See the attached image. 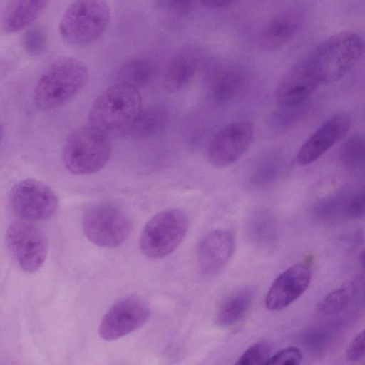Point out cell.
<instances>
[{
  "mask_svg": "<svg viewBox=\"0 0 365 365\" xmlns=\"http://www.w3.org/2000/svg\"><path fill=\"white\" fill-rule=\"evenodd\" d=\"M322 84L302 61L294 65L282 78L275 98L282 107L302 104Z\"/></svg>",
  "mask_w": 365,
  "mask_h": 365,
  "instance_id": "obj_15",
  "label": "cell"
},
{
  "mask_svg": "<svg viewBox=\"0 0 365 365\" xmlns=\"http://www.w3.org/2000/svg\"><path fill=\"white\" fill-rule=\"evenodd\" d=\"M312 279L307 264L298 263L282 272L273 282L265 297L270 311H280L297 300L307 290Z\"/></svg>",
  "mask_w": 365,
  "mask_h": 365,
  "instance_id": "obj_13",
  "label": "cell"
},
{
  "mask_svg": "<svg viewBox=\"0 0 365 365\" xmlns=\"http://www.w3.org/2000/svg\"><path fill=\"white\" fill-rule=\"evenodd\" d=\"M346 356L351 362H357L364 356V331L359 333L349 343L346 351Z\"/></svg>",
  "mask_w": 365,
  "mask_h": 365,
  "instance_id": "obj_33",
  "label": "cell"
},
{
  "mask_svg": "<svg viewBox=\"0 0 365 365\" xmlns=\"http://www.w3.org/2000/svg\"><path fill=\"white\" fill-rule=\"evenodd\" d=\"M169 118L170 113L164 106L142 108L129 133L141 138L155 136L167 126Z\"/></svg>",
  "mask_w": 365,
  "mask_h": 365,
  "instance_id": "obj_22",
  "label": "cell"
},
{
  "mask_svg": "<svg viewBox=\"0 0 365 365\" xmlns=\"http://www.w3.org/2000/svg\"><path fill=\"white\" fill-rule=\"evenodd\" d=\"M256 289L247 285L233 291L220 304L215 317L221 327H230L240 321L249 311L255 297Z\"/></svg>",
  "mask_w": 365,
  "mask_h": 365,
  "instance_id": "obj_21",
  "label": "cell"
},
{
  "mask_svg": "<svg viewBox=\"0 0 365 365\" xmlns=\"http://www.w3.org/2000/svg\"><path fill=\"white\" fill-rule=\"evenodd\" d=\"M131 221L120 208L108 203L94 205L83 217V230L93 244L103 247L120 246L129 237Z\"/></svg>",
  "mask_w": 365,
  "mask_h": 365,
  "instance_id": "obj_7",
  "label": "cell"
},
{
  "mask_svg": "<svg viewBox=\"0 0 365 365\" xmlns=\"http://www.w3.org/2000/svg\"><path fill=\"white\" fill-rule=\"evenodd\" d=\"M142 108L138 89L115 83L93 101L88 113L90 124L109 136L129 133Z\"/></svg>",
  "mask_w": 365,
  "mask_h": 365,
  "instance_id": "obj_1",
  "label": "cell"
},
{
  "mask_svg": "<svg viewBox=\"0 0 365 365\" xmlns=\"http://www.w3.org/2000/svg\"><path fill=\"white\" fill-rule=\"evenodd\" d=\"M302 342L308 350L318 353L326 346L327 338L322 332L311 331L304 334Z\"/></svg>",
  "mask_w": 365,
  "mask_h": 365,
  "instance_id": "obj_34",
  "label": "cell"
},
{
  "mask_svg": "<svg viewBox=\"0 0 365 365\" xmlns=\"http://www.w3.org/2000/svg\"><path fill=\"white\" fill-rule=\"evenodd\" d=\"M235 249L233 233L224 229L215 230L199 242L197 250V263L205 275L217 273L228 262Z\"/></svg>",
  "mask_w": 365,
  "mask_h": 365,
  "instance_id": "obj_14",
  "label": "cell"
},
{
  "mask_svg": "<svg viewBox=\"0 0 365 365\" xmlns=\"http://www.w3.org/2000/svg\"><path fill=\"white\" fill-rule=\"evenodd\" d=\"M236 0H200V4L210 9H220L232 4Z\"/></svg>",
  "mask_w": 365,
  "mask_h": 365,
  "instance_id": "obj_35",
  "label": "cell"
},
{
  "mask_svg": "<svg viewBox=\"0 0 365 365\" xmlns=\"http://www.w3.org/2000/svg\"><path fill=\"white\" fill-rule=\"evenodd\" d=\"M51 0H10L1 20L5 34H14L29 26L41 16Z\"/></svg>",
  "mask_w": 365,
  "mask_h": 365,
  "instance_id": "obj_18",
  "label": "cell"
},
{
  "mask_svg": "<svg viewBox=\"0 0 365 365\" xmlns=\"http://www.w3.org/2000/svg\"><path fill=\"white\" fill-rule=\"evenodd\" d=\"M361 287H363V277H359L348 286L344 285L332 291L320 302L318 312L325 316L339 314L349 306Z\"/></svg>",
  "mask_w": 365,
  "mask_h": 365,
  "instance_id": "obj_24",
  "label": "cell"
},
{
  "mask_svg": "<svg viewBox=\"0 0 365 365\" xmlns=\"http://www.w3.org/2000/svg\"><path fill=\"white\" fill-rule=\"evenodd\" d=\"M149 315V307L143 299L136 297L123 298L105 314L98 334L106 341L118 339L139 329Z\"/></svg>",
  "mask_w": 365,
  "mask_h": 365,
  "instance_id": "obj_10",
  "label": "cell"
},
{
  "mask_svg": "<svg viewBox=\"0 0 365 365\" xmlns=\"http://www.w3.org/2000/svg\"><path fill=\"white\" fill-rule=\"evenodd\" d=\"M110 18V8L105 0H75L61 17L60 35L72 46L92 44L103 34Z\"/></svg>",
  "mask_w": 365,
  "mask_h": 365,
  "instance_id": "obj_5",
  "label": "cell"
},
{
  "mask_svg": "<svg viewBox=\"0 0 365 365\" xmlns=\"http://www.w3.org/2000/svg\"><path fill=\"white\" fill-rule=\"evenodd\" d=\"M363 53L361 37L352 31H343L324 41L302 61L324 84L346 74L360 61Z\"/></svg>",
  "mask_w": 365,
  "mask_h": 365,
  "instance_id": "obj_2",
  "label": "cell"
},
{
  "mask_svg": "<svg viewBox=\"0 0 365 365\" xmlns=\"http://www.w3.org/2000/svg\"><path fill=\"white\" fill-rule=\"evenodd\" d=\"M365 195L364 189L349 192L346 199L344 215L350 218L359 219L364 215Z\"/></svg>",
  "mask_w": 365,
  "mask_h": 365,
  "instance_id": "obj_30",
  "label": "cell"
},
{
  "mask_svg": "<svg viewBox=\"0 0 365 365\" xmlns=\"http://www.w3.org/2000/svg\"><path fill=\"white\" fill-rule=\"evenodd\" d=\"M188 227L189 219L183 211H161L145 224L140 237V250L149 258L165 257L179 246Z\"/></svg>",
  "mask_w": 365,
  "mask_h": 365,
  "instance_id": "obj_6",
  "label": "cell"
},
{
  "mask_svg": "<svg viewBox=\"0 0 365 365\" xmlns=\"http://www.w3.org/2000/svg\"><path fill=\"white\" fill-rule=\"evenodd\" d=\"M302 360L301 351L295 346H289L271 355L264 364L297 365L302 362Z\"/></svg>",
  "mask_w": 365,
  "mask_h": 365,
  "instance_id": "obj_32",
  "label": "cell"
},
{
  "mask_svg": "<svg viewBox=\"0 0 365 365\" xmlns=\"http://www.w3.org/2000/svg\"><path fill=\"white\" fill-rule=\"evenodd\" d=\"M302 23L296 10L282 11L273 16L259 35V46L265 51H276L287 44L297 33Z\"/></svg>",
  "mask_w": 365,
  "mask_h": 365,
  "instance_id": "obj_16",
  "label": "cell"
},
{
  "mask_svg": "<svg viewBox=\"0 0 365 365\" xmlns=\"http://www.w3.org/2000/svg\"><path fill=\"white\" fill-rule=\"evenodd\" d=\"M88 70L80 60L61 58L40 77L34 91V101L41 110L58 108L75 98L88 80Z\"/></svg>",
  "mask_w": 365,
  "mask_h": 365,
  "instance_id": "obj_3",
  "label": "cell"
},
{
  "mask_svg": "<svg viewBox=\"0 0 365 365\" xmlns=\"http://www.w3.org/2000/svg\"><path fill=\"white\" fill-rule=\"evenodd\" d=\"M254 136V126L249 122L230 123L213 136L208 148L212 166L224 168L237 161L249 148Z\"/></svg>",
  "mask_w": 365,
  "mask_h": 365,
  "instance_id": "obj_11",
  "label": "cell"
},
{
  "mask_svg": "<svg viewBox=\"0 0 365 365\" xmlns=\"http://www.w3.org/2000/svg\"><path fill=\"white\" fill-rule=\"evenodd\" d=\"M339 158L342 165L350 170L363 168L365 158V143L359 135L349 138L341 145Z\"/></svg>",
  "mask_w": 365,
  "mask_h": 365,
  "instance_id": "obj_25",
  "label": "cell"
},
{
  "mask_svg": "<svg viewBox=\"0 0 365 365\" xmlns=\"http://www.w3.org/2000/svg\"><path fill=\"white\" fill-rule=\"evenodd\" d=\"M359 258H361V263L362 264V265L364 266V252H361V254L360 255V257Z\"/></svg>",
  "mask_w": 365,
  "mask_h": 365,
  "instance_id": "obj_37",
  "label": "cell"
},
{
  "mask_svg": "<svg viewBox=\"0 0 365 365\" xmlns=\"http://www.w3.org/2000/svg\"><path fill=\"white\" fill-rule=\"evenodd\" d=\"M154 66L148 59L135 58L126 61L118 69L116 83L125 84L138 89L148 83L154 74Z\"/></svg>",
  "mask_w": 365,
  "mask_h": 365,
  "instance_id": "obj_23",
  "label": "cell"
},
{
  "mask_svg": "<svg viewBox=\"0 0 365 365\" xmlns=\"http://www.w3.org/2000/svg\"><path fill=\"white\" fill-rule=\"evenodd\" d=\"M246 82V75L241 68L232 66H217L211 74L210 94L217 102H227L243 90Z\"/></svg>",
  "mask_w": 365,
  "mask_h": 365,
  "instance_id": "obj_20",
  "label": "cell"
},
{
  "mask_svg": "<svg viewBox=\"0 0 365 365\" xmlns=\"http://www.w3.org/2000/svg\"><path fill=\"white\" fill-rule=\"evenodd\" d=\"M22 44L29 56L37 57L43 54L47 46V36L44 29L40 26L29 28L23 36Z\"/></svg>",
  "mask_w": 365,
  "mask_h": 365,
  "instance_id": "obj_27",
  "label": "cell"
},
{
  "mask_svg": "<svg viewBox=\"0 0 365 365\" xmlns=\"http://www.w3.org/2000/svg\"><path fill=\"white\" fill-rule=\"evenodd\" d=\"M200 0H156L161 10L178 16H185L192 11Z\"/></svg>",
  "mask_w": 365,
  "mask_h": 365,
  "instance_id": "obj_31",
  "label": "cell"
},
{
  "mask_svg": "<svg viewBox=\"0 0 365 365\" xmlns=\"http://www.w3.org/2000/svg\"><path fill=\"white\" fill-rule=\"evenodd\" d=\"M351 124L346 113L330 117L301 146L296 156L297 164L304 166L318 160L346 135Z\"/></svg>",
  "mask_w": 365,
  "mask_h": 365,
  "instance_id": "obj_12",
  "label": "cell"
},
{
  "mask_svg": "<svg viewBox=\"0 0 365 365\" xmlns=\"http://www.w3.org/2000/svg\"><path fill=\"white\" fill-rule=\"evenodd\" d=\"M199 63V54L192 48L176 52L168 61L164 73L163 83L169 91L186 87L193 79Z\"/></svg>",
  "mask_w": 365,
  "mask_h": 365,
  "instance_id": "obj_17",
  "label": "cell"
},
{
  "mask_svg": "<svg viewBox=\"0 0 365 365\" xmlns=\"http://www.w3.org/2000/svg\"><path fill=\"white\" fill-rule=\"evenodd\" d=\"M111 153L110 136L89 124L73 130L63 148V162L71 173L79 175L98 172Z\"/></svg>",
  "mask_w": 365,
  "mask_h": 365,
  "instance_id": "obj_4",
  "label": "cell"
},
{
  "mask_svg": "<svg viewBox=\"0 0 365 365\" xmlns=\"http://www.w3.org/2000/svg\"><path fill=\"white\" fill-rule=\"evenodd\" d=\"M246 235L257 250L273 251L279 242L278 226L274 215L266 210L255 211L247 222Z\"/></svg>",
  "mask_w": 365,
  "mask_h": 365,
  "instance_id": "obj_19",
  "label": "cell"
},
{
  "mask_svg": "<svg viewBox=\"0 0 365 365\" xmlns=\"http://www.w3.org/2000/svg\"><path fill=\"white\" fill-rule=\"evenodd\" d=\"M348 192H341L326 197L316 203L314 213L322 217H331L339 214L344 215V209Z\"/></svg>",
  "mask_w": 365,
  "mask_h": 365,
  "instance_id": "obj_28",
  "label": "cell"
},
{
  "mask_svg": "<svg viewBox=\"0 0 365 365\" xmlns=\"http://www.w3.org/2000/svg\"><path fill=\"white\" fill-rule=\"evenodd\" d=\"M281 163L277 158H269L262 162L254 170L249 181L250 185L262 187L271 184L278 176Z\"/></svg>",
  "mask_w": 365,
  "mask_h": 365,
  "instance_id": "obj_26",
  "label": "cell"
},
{
  "mask_svg": "<svg viewBox=\"0 0 365 365\" xmlns=\"http://www.w3.org/2000/svg\"><path fill=\"white\" fill-rule=\"evenodd\" d=\"M9 204L12 211L21 219L40 221L55 214L58 200L47 185L35 179H25L11 189Z\"/></svg>",
  "mask_w": 365,
  "mask_h": 365,
  "instance_id": "obj_9",
  "label": "cell"
},
{
  "mask_svg": "<svg viewBox=\"0 0 365 365\" xmlns=\"http://www.w3.org/2000/svg\"><path fill=\"white\" fill-rule=\"evenodd\" d=\"M2 135H3V125H2V123L0 120V143L1 140Z\"/></svg>",
  "mask_w": 365,
  "mask_h": 365,
  "instance_id": "obj_36",
  "label": "cell"
},
{
  "mask_svg": "<svg viewBox=\"0 0 365 365\" xmlns=\"http://www.w3.org/2000/svg\"><path fill=\"white\" fill-rule=\"evenodd\" d=\"M7 247L19 267L24 272H36L44 263L48 244L44 233L26 220L11 222L6 232Z\"/></svg>",
  "mask_w": 365,
  "mask_h": 365,
  "instance_id": "obj_8",
  "label": "cell"
},
{
  "mask_svg": "<svg viewBox=\"0 0 365 365\" xmlns=\"http://www.w3.org/2000/svg\"><path fill=\"white\" fill-rule=\"evenodd\" d=\"M271 351L272 346L269 343L265 341H257L247 348L235 364L238 365L264 364L271 356Z\"/></svg>",
  "mask_w": 365,
  "mask_h": 365,
  "instance_id": "obj_29",
  "label": "cell"
}]
</instances>
